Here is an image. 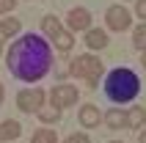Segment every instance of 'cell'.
<instances>
[{
  "instance_id": "cell-21",
  "label": "cell",
  "mask_w": 146,
  "mask_h": 143,
  "mask_svg": "<svg viewBox=\"0 0 146 143\" xmlns=\"http://www.w3.org/2000/svg\"><path fill=\"white\" fill-rule=\"evenodd\" d=\"M135 14H138L141 19H146V0H138V3H135Z\"/></svg>"
},
{
  "instance_id": "cell-12",
  "label": "cell",
  "mask_w": 146,
  "mask_h": 143,
  "mask_svg": "<svg viewBox=\"0 0 146 143\" xmlns=\"http://www.w3.org/2000/svg\"><path fill=\"white\" fill-rule=\"evenodd\" d=\"M19 132H22L19 121H14V119L3 121V124H0V143H6V140H17V138H19Z\"/></svg>"
},
{
  "instance_id": "cell-13",
  "label": "cell",
  "mask_w": 146,
  "mask_h": 143,
  "mask_svg": "<svg viewBox=\"0 0 146 143\" xmlns=\"http://www.w3.org/2000/svg\"><path fill=\"white\" fill-rule=\"evenodd\" d=\"M143 121H146V113H143V107H130L127 110V127L130 129H143Z\"/></svg>"
},
{
  "instance_id": "cell-18",
  "label": "cell",
  "mask_w": 146,
  "mask_h": 143,
  "mask_svg": "<svg viewBox=\"0 0 146 143\" xmlns=\"http://www.w3.org/2000/svg\"><path fill=\"white\" fill-rule=\"evenodd\" d=\"M36 116H39V121H44V124H52V121L61 119V110H55V107H41Z\"/></svg>"
},
{
  "instance_id": "cell-26",
  "label": "cell",
  "mask_w": 146,
  "mask_h": 143,
  "mask_svg": "<svg viewBox=\"0 0 146 143\" xmlns=\"http://www.w3.org/2000/svg\"><path fill=\"white\" fill-rule=\"evenodd\" d=\"M110 143H121V140H110Z\"/></svg>"
},
{
  "instance_id": "cell-17",
  "label": "cell",
  "mask_w": 146,
  "mask_h": 143,
  "mask_svg": "<svg viewBox=\"0 0 146 143\" xmlns=\"http://www.w3.org/2000/svg\"><path fill=\"white\" fill-rule=\"evenodd\" d=\"M132 44L141 50V52H146V22H141L135 30H132Z\"/></svg>"
},
{
  "instance_id": "cell-24",
  "label": "cell",
  "mask_w": 146,
  "mask_h": 143,
  "mask_svg": "<svg viewBox=\"0 0 146 143\" xmlns=\"http://www.w3.org/2000/svg\"><path fill=\"white\" fill-rule=\"evenodd\" d=\"M141 66L146 69V52H141Z\"/></svg>"
},
{
  "instance_id": "cell-16",
  "label": "cell",
  "mask_w": 146,
  "mask_h": 143,
  "mask_svg": "<svg viewBox=\"0 0 146 143\" xmlns=\"http://www.w3.org/2000/svg\"><path fill=\"white\" fill-rule=\"evenodd\" d=\"M52 44H55V50H58V52H69V50H72V44H74V36H72L69 30H64L55 41H52Z\"/></svg>"
},
{
  "instance_id": "cell-10",
  "label": "cell",
  "mask_w": 146,
  "mask_h": 143,
  "mask_svg": "<svg viewBox=\"0 0 146 143\" xmlns=\"http://www.w3.org/2000/svg\"><path fill=\"white\" fill-rule=\"evenodd\" d=\"M19 28H22V22H19L17 17H6V19H0V44L8 41L11 36H17Z\"/></svg>"
},
{
  "instance_id": "cell-1",
  "label": "cell",
  "mask_w": 146,
  "mask_h": 143,
  "mask_svg": "<svg viewBox=\"0 0 146 143\" xmlns=\"http://www.w3.org/2000/svg\"><path fill=\"white\" fill-rule=\"evenodd\" d=\"M6 66L17 80L22 83H36L50 72L52 66V47L36 33H25L8 47Z\"/></svg>"
},
{
  "instance_id": "cell-11",
  "label": "cell",
  "mask_w": 146,
  "mask_h": 143,
  "mask_svg": "<svg viewBox=\"0 0 146 143\" xmlns=\"http://www.w3.org/2000/svg\"><path fill=\"white\" fill-rule=\"evenodd\" d=\"M86 47H88V50H102V47H108V33L99 30V28H91V30L86 33Z\"/></svg>"
},
{
  "instance_id": "cell-3",
  "label": "cell",
  "mask_w": 146,
  "mask_h": 143,
  "mask_svg": "<svg viewBox=\"0 0 146 143\" xmlns=\"http://www.w3.org/2000/svg\"><path fill=\"white\" fill-rule=\"evenodd\" d=\"M69 66H72V74H74V77L86 80V85H88V88H97L99 74H102V61H99L97 55H91V52L77 55Z\"/></svg>"
},
{
  "instance_id": "cell-25",
  "label": "cell",
  "mask_w": 146,
  "mask_h": 143,
  "mask_svg": "<svg viewBox=\"0 0 146 143\" xmlns=\"http://www.w3.org/2000/svg\"><path fill=\"white\" fill-rule=\"evenodd\" d=\"M0 105H3V83H0Z\"/></svg>"
},
{
  "instance_id": "cell-2",
  "label": "cell",
  "mask_w": 146,
  "mask_h": 143,
  "mask_svg": "<svg viewBox=\"0 0 146 143\" xmlns=\"http://www.w3.org/2000/svg\"><path fill=\"white\" fill-rule=\"evenodd\" d=\"M141 91V80L132 69H113L105 80V94L110 102L116 105H124V102H132Z\"/></svg>"
},
{
  "instance_id": "cell-8",
  "label": "cell",
  "mask_w": 146,
  "mask_h": 143,
  "mask_svg": "<svg viewBox=\"0 0 146 143\" xmlns=\"http://www.w3.org/2000/svg\"><path fill=\"white\" fill-rule=\"evenodd\" d=\"M99 121H105V116L99 113L97 105H83V107H80V124H83L86 129L99 127Z\"/></svg>"
},
{
  "instance_id": "cell-22",
  "label": "cell",
  "mask_w": 146,
  "mask_h": 143,
  "mask_svg": "<svg viewBox=\"0 0 146 143\" xmlns=\"http://www.w3.org/2000/svg\"><path fill=\"white\" fill-rule=\"evenodd\" d=\"M55 74H58V77H66V74H72V66H64V64H58V66H55Z\"/></svg>"
},
{
  "instance_id": "cell-5",
  "label": "cell",
  "mask_w": 146,
  "mask_h": 143,
  "mask_svg": "<svg viewBox=\"0 0 146 143\" xmlns=\"http://www.w3.org/2000/svg\"><path fill=\"white\" fill-rule=\"evenodd\" d=\"M17 107L22 113H39L44 107V91L41 88H22L17 94Z\"/></svg>"
},
{
  "instance_id": "cell-6",
  "label": "cell",
  "mask_w": 146,
  "mask_h": 143,
  "mask_svg": "<svg viewBox=\"0 0 146 143\" xmlns=\"http://www.w3.org/2000/svg\"><path fill=\"white\" fill-rule=\"evenodd\" d=\"M105 22H108V28H110V30H119V33H121V30H127V28H130L132 14L121 6V3H116V6H110V8L105 11Z\"/></svg>"
},
{
  "instance_id": "cell-9",
  "label": "cell",
  "mask_w": 146,
  "mask_h": 143,
  "mask_svg": "<svg viewBox=\"0 0 146 143\" xmlns=\"http://www.w3.org/2000/svg\"><path fill=\"white\" fill-rule=\"evenodd\" d=\"M41 33H44L50 41H55L58 36L64 33V28H61V19H58L55 14H47L44 19H41Z\"/></svg>"
},
{
  "instance_id": "cell-15",
  "label": "cell",
  "mask_w": 146,
  "mask_h": 143,
  "mask_svg": "<svg viewBox=\"0 0 146 143\" xmlns=\"http://www.w3.org/2000/svg\"><path fill=\"white\" fill-rule=\"evenodd\" d=\"M31 143H58V132L55 129H36Z\"/></svg>"
},
{
  "instance_id": "cell-4",
  "label": "cell",
  "mask_w": 146,
  "mask_h": 143,
  "mask_svg": "<svg viewBox=\"0 0 146 143\" xmlns=\"http://www.w3.org/2000/svg\"><path fill=\"white\" fill-rule=\"evenodd\" d=\"M77 88L69 85V83H61V85H55L52 91H50V107H55V110H66V107H72V105H77Z\"/></svg>"
},
{
  "instance_id": "cell-7",
  "label": "cell",
  "mask_w": 146,
  "mask_h": 143,
  "mask_svg": "<svg viewBox=\"0 0 146 143\" xmlns=\"http://www.w3.org/2000/svg\"><path fill=\"white\" fill-rule=\"evenodd\" d=\"M66 30L69 33H88L91 30V14L86 11V8H72L69 14H66Z\"/></svg>"
},
{
  "instance_id": "cell-20",
  "label": "cell",
  "mask_w": 146,
  "mask_h": 143,
  "mask_svg": "<svg viewBox=\"0 0 146 143\" xmlns=\"http://www.w3.org/2000/svg\"><path fill=\"white\" fill-rule=\"evenodd\" d=\"M17 0H0V14H8V11H14Z\"/></svg>"
},
{
  "instance_id": "cell-19",
  "label": "cell",
  "mask_w": 146,
  "mask_h": 143,
  "mask_svg": "<svg viewBox=\"0 0 146 143\" xmlns=\"http://www.w3.org/2000/svg\"><path fill=\"white\" fill-rule=\"evenodd\" d=\"M64 143H91V140H88V135H86V132H74V135H69Z\"/></svg>"
},
{
  "instance_id": "cell-14",
  "label": "cell",
  "mask_w": 146,
  "mask_h": 143,
  "mask_svg": "<svg viewBox=\"0 0 146 143\" xmlns=\"http://www.w3.org/2000/svg\"><path fill=\"white\" fill-rule=\"evenodd\" d=\"M105 124H108L110 129L127 127V110H108V113H105Z\"/></svg>"
},
{
  "instance_id": "cell-27",
  "label": "cell",
  "mask_w": 146,
  "mask_h": 143,
  "mask_svg": "<svg viewBox=\"0 0 146 143\" xmlns=\"http://www.w3.org/2000/svg\"><path fill=\"white\" fill-rule=\"evenodd\" d=\"M135 3H138V0H135Z\"/></svg>"
},
{
  "instance_id": "cell-23",
  "label": "cell",
  "mask_w": 146,
  "mask_h": 143,
  "mask_svg": "<svg viewBox=\"0 0 146 143\" xmlns=\"http://www.w3.org/2000/svg\"><path fill=\"white\" fill-rule=\"evenodd\" d=\"M138 143H146V127L141 129V135H138Z\"/></svg>"
}]
</instances>
